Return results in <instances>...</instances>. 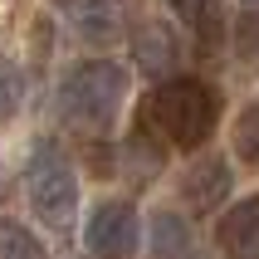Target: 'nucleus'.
Here are the masks:
<instances>
[{"instance_id":"7","label":"nucleus","mask_w":259,"mask_h":259,"mask_svg":"<svg viewBox=\"0 0 259 259\" xmlns=\"http://www.w3.org/2000/svg\"><path fill=\"white\" fill-rule=\"evenodd\" d=\"M181 196H186V205L196 215H210L215 205H225V196H230V166H225V157H201L186 171V181H181Z\"/></svg>"},{"instance_id":"10","label":"nucleus","mask_w":259,"mask_h":259,"mask_svg":"<svg viewBox=\"0 0 259 259\" xmlns=\"http://www.w3.org/2000/svg\"><path fill=\"white\" fill-rule=\"evenodd\" d=\"M147 235H152V259H191V225L176 210H157Z\"/></svg>"},{"instance_id":"4","label":"nucleus","mask_w":259,"mask_h":259,"mask_svg":"<svg viewBox=\"0 0 259 259\" xmlns=\"http://www.w3.org/2000/svg\"><path fill=\"white\" fill-rule=\"evenodd\" d=\"M83 240L98 259H132L142 245V220H137L132 201H103L88 220Z\"/></svg>"},{"instance_id":"5","label":"nucleus","mask_w":259,"mask_h":259,"mask_svg":"<svg viewBox=\"0 0 259 259\" xmlns=\"http://www.w3.org/2000/svg\"><path fill=\"white\" fill-rule=\"evenodd\" d=\"M49 5L88 44H113L122 34V0H49Z\"/></svg>"},{"instance_id":"2","label":"nucleus","mask_w":259,"mask_h":259,"mask_svg":"<svg viewBox=\"0 0 259 259\" xmlns=\"http://www.w3.org/2000/svg\"><path fill=\"white\" fill-rule=\"evenodd\" d=\"M122 103H127V69L113 64V59H83L64 73L59 108L73 127H88V132L113 127Z\"/></svg>"},{"instance_id":"8","label":"nucleus","mask_w":259,"mask_h":259,"mask_svg":"<svg viewBox=\"0 0 259 259\" xmlns=\"http://www.w3.org/2000/svg\"><path fill=\"white\" fill-rule=\"evenodd\" d=\"M132 49H137V64H142L152 78H171L176 64H181V39H176L171 25H161V20H147V25L132 29Z\"/></svg>"},{"instance_id":"12","label":"nucleus","mask_w":259,"mask_h":259,"mask_svg":"<svg viewBox=\"0 0 259 259\" xmlns=\"http://www.w3.org/2000/svg\"><path fill=\"white\" fill-rule=\"evenodd\" d=\"M235 157L245 166H259V98L235 117Z\"/></svg>"},{"instance_id":"13","label":"nucleus","mask_w":259,"mask_h":259,"mask_svg":"<svg viewBox=\"0 0 259 259\" xmlns=\"http://www.w3.org/2000/svg\"><path fill=\"white\" fill-rule=\"evenodd\" d=\"M20 108V69H15L10 59H0V122Z\"/></svg>"},{"instance_id":"11","label":"nucleus","mask_w":259,"mask_h":259,"mask_svg":"<svg viewBox=\"0 0 259 259\" xmlns=\"http://www.w3.org/2000/svg\"><path fill=\"white\" fill-rule=\"evenodd\" d=\"M0 259H49V249H44L20 220L0 215Z\"/></svg>"},{"instance_id":"1","label":"nucleus","mask_w":259,"mask_h":259,"mask_svg":"<svg viewBox=\"0 0 259 259\" xmlns=\"http://www.w3.org/2000/svg\"><path fill=\"white\" fill-rule=\"evenodd\" d=\"M215 117H220V98L201 78H161L157 93L147 98V122L181 152H196L210 142Z\"/></svg>"},{"instance_id":"14","label":"nucleus","mask_w":259,"mask_h":259,"mask_svg":"<svg viewBox=\"0 0 259 259\" xmlns=\"http://www.w3.org/2000/svg\"><path fill=\"white\" fill-rule=\"evenodd\" d=\"M245 5H259V0H245Z\"/></svg>"},{"instance_id":"3","label":"nucleus","mask_w":259,"mask_h":259,"mask_svg":"<svg viewBox=\"0 0 259 259\" xmlns=\"http://www.w3.org/2000/svg\"><path fill=\"white\" fill-rule=\"evenodd\" d=\"M25 191H29V205L39 210V220H49L54 230H64L78 215V176H73L69 152L54 137H39V142L29 147Z\"/></svg>"},{"instance_id":"6","label":"nucleus","mask_w":259,"mask_h":259,"mask_svg":"<svg viewBox=\"0 0 259 259\" xmlns=\"http://www.w3.org/2000/svg\"><path fill=\"white\" fill-rule=\"evenodd\" d=\"M215 245L225 259H259V196L235 201L215 225Z\"/></svg>"},{"instance_id":"9","label":"nucleus","mask_w":259,"mask_h":259,"mask_svg":"<svg viewBox=\"0 0 259 259\" xmlns=\"http://www.w3.org/2000/svg\"><path fill=\"white\" fill-rule=\"evenodd\" d=\"M171 10L191 29L196 44L220 49V39H225V0H171Z\"/></svg>"}]
</instances>
